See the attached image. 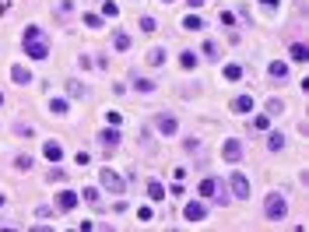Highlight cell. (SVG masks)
I'll return each instance as SVG.
<instances>
[{
  "label": "cell",
  "instance_id": "obj_1",
  "mask_svg": "<svg viewBox=\"0 0 309 232\" xmlns=\"http://www.w3.org/2000/svg\"><path fill=\"white\" fill-rule=\"evenodd\" d=\"M264 211H267V218H271V222H281V218L288 215V201H285L281 194H267V201H264Z\"/></svg>",
  "mask_w": 309,
  "mask_h": 232
},
{
  "label": "cell",
  "instance_id": "obj_2",
  "mask_svg": "<svg viewBox=\"0 0 309 232\" xmlns=\"http://www.w3.org/2000/svg\"><path fill=\"white\" fill-rule=\"evenodd\" d=\"M25 53H28L32 60H46V57H49V46L42 42V35H35V39H25Z\"/></svg>",
  "mask_w": 309,
  "mask_h": 232
},
{
  "label": "cell",
  "instance_id": "obj_3",
  "mask_svg": "<svg viewBox=\"0 0 309 232\" xmlns=\"http://www.w3.org/2000/svg\"><path fill=\"white\" fill-rule=\"evenodd\" d=\"M98 179H102V187H106L109 194H123V179H120V176H116V172H113L109 165H106V169L98 172Z\"/></svg>",
  "mask_w": 309,
  "mask_h": 232
},
{
  "label": "cell",
  "instance_id": "obj_4",
  "mask_svg": "<svg viewBox=\"0 0 309 232\" xmlns=\"http://www.w3.org/2000/svg\"><path fill=\"white\" fill-rule=\"evenodd\" d=\"M222 155H225V162H239V158H242V145H239L235 137H229V141L222 145Z\"/></svg>",
  "mask_w": 309,
  "mask_h": 232
},
{
  "label": "cell",
  "instance_id": "obj_5",
  "mask_svg": "<svg viewBox=\"0 0 309 232\" xmlns=\"http://www.w3.org/2000/svg\"><path fill=\"white\" fill-rule=\"evenodd\" d=\"M232 190H235V197H249V179L242 176V172H232Z\"/></svg>",
  "mask_w": 309,
  "mask_h": 232
},
{
  "label": "cell",
  "instance_id": "obj_6",
  "mask_svg": "<svg viewBox=\"0 0 309 232\" xmlns=\"http://www.w3.org/2000/svg\"><path fill=\"white\" fill-rule=\"evenodd\" d=\"M154 127H158V130H162V134H165V137H172V134H176V127H179V123H176V116H165V113H162V116H158V120H154Z\"/></svg>",
  "mask_w": 309,
  "mask_h": 232
},
{
  "label": "cell",
  "instance_id": "obj_7",
  "mask_svg": "<svg viewBox=\"0 0 309 232\" xmlns=\"http://www.w3.org/2000/svg\"><path fill=\"white\" fill-rule=\"evenodd\" d=\"M183 215H186V222H200L208 211H204V204H200V201H190V204L183 208Z\"/></svg>",
  "mask_w": 309,
  "mask_h": 232
},
{
  "label": "cell",
  "instance_id": "obj_8",
  "mask_svg": "<svg viewBox=\"0 0 309 232\" xmlns=\"http://www.w3.org/2000/svg\"><path fill=\"white\" fill-rule=\"evenodd\" d=\"M11 77H14V84H28V81H32V71L21 67V64H14V67H11Z\"/></svg>",
  "mask_w": 309,
  "mask_h": 232
},
{
  "label": "cell",
  "instance_id": "obj_9",
  "mask_svg": "<svg viewBox=\"0 0 309 232\" xmlns=\"http://www.w3.org/2000/svg\"><path fill=\"white\" fill-rule=\"evenodd\" d=\"M42 155H46L49 162H60V158H64V148H60V141H46V148H42Z\"/></svg>",
  "mask_w": 309,
  "mask_h": 232
},
{
  "label": "cell",
  "instance_id": "obj_10",
  "mask_svg": "<svg viewBox=\"0 0 309 232\" xmlns=\"http://www.w3.org/2000/svg\"><path fill=\"white\" fill-rule=\"evenodd\" d=\"M253 109V95H239V99H232V113H249Z\"/></svg>",
  "mask_w": 309,
  "mask_h": 232
},
{
  "label": "cell",
  "instance_id": "obj_11",
  "mask_svg": "<svg viewBox=\"0 0 309 232\" xmlns=\"http://www.w3.org/2000/svg\"><path fill=\"white\" fill-rule=\"evenodd\" d=\"M98 141H102V145L113 152V148L120 145V130H116V127H113V130H102V134H98Z\"/></svg>",
  "mask_w": 309,
  "mask_h": 232
},
{
  "label": "cell",
  "instance_id": "obj_12",
  "mask_svg": "<svg viewBox=\"0 0 309 232\" xmlns=\"http://www.w3.org/2000/svg\"><path fill=\"white\" fill-rule=\"evenodd\" d=\"M77 208V194L74 190H64V194H60V211H74Z\"/></svg>",
  "mask_w": 309,
  "mask_h": 232
},
{
  "label": "cell",
  "instance_id": "obj_13",
  "mask_svg": "<svg viewBox=\"0 0 309 232\" xmlns=\"http://www.w3.org/2000/svg\"><path fill=\"white\" fill-rule=\"evenodd\" d=\"M148 197H151V201H165V187H162L158 179H151V183H148Z\"/></svg>",
  "mask_w": 309,
  "mask_h": 232
},
{
  "label": "cell",
  "instance_id": "obj_14",
  "mask_svg": "<svg viewBox=\"0 0 309 232\" xmlns=\"http://www.w3.org/2000/svg\"><path fill=\"white\" fill-rule=\"evenodd\" d=\"M183 28H190V32H200V28H204V21H200L197 14H186V18H183Z\"/></svg>",
  "mask_w": 309,
  "mask_h": 232
},
{
  "label": "cell",
  "instance_id": "obj_15",
  "mask_svg": "<svg viewBox=\"0 0 309 232\" xmlns=\"http://www.w3.org/2000/svg\"><path fill=\"white\" fill-rule=\"evenodd\" d=\"M200 194H204V197H215V194H218V179H204V183H200Z\"/></svg>",
  "mask_w": 309,
  "mask_h": 232
},
{
  "label": "cell",
  "instance_id": "obj_16",
  "mask_svg": "<svg viewBox=\"0 0 309 232\" xmlns=\"http://www.w3.org/2000/svg\"><path fill=\"white\" fill-rule=\"evenodd\" d=\"M239 77H242V67H239V64H229V67H225V81H239Z\"/></svg>",
  "mask_w": 309,
  "mask_h": 232
},
{
  "label": "cell",
  "instance_id": "obj_17",
  "mask_svg": "<svg viewBox=\"0 0 309 232\" xmlns=\"http://www.w3.org/2000/svg\"><path fill=\"white\" fill-rule=\"evenodd\" d=\"M285 74H288V64L274 60V64H271V77H285Z\"/></svg>",
  "mask_w": 309,
  "mask_h": 232
},
{
  "label": "cell",
  "instance_id": "obj_18",
  "mask_svg": "<svg viewBox=\"0 0 309 232\" xmlns=\"http://www.w3.org/2000/svg\"><path fill=\"white\" fill-rule=\"evenodd\" d=\"M148 64H151V67L165 64V50H151V53H148Z\"/></svg>",
  "mask_w": 309,
  "mask_h": 232
},
{
  "label": "cell",
  "instance_id": "obj_19",
  "mask_svg": "<svg viewBox=\"0 0 309 232\" xmlns=\"http://www.w3.org/2000/svg\"><path fill=\"white\" fill-rule=\"evenodd\" d=\"M306 57H309V50L302 42H295V46H292V60H306Z\"/></svg>",
  "mask_w": 309,
  "mask_h": 232
},
{
  "label": "cell",
  "instance_id": "obj_20",
  "mask_svg": "<svg viewBox=\"0 0 309 232\" xmlns=\"http://www.w3.org/2000/svg\"><path fill=\"white\" fill-rule=\"evenodd\" d=\"M102 14H106V18H116V14H120V7H116L113 0H106V4H102Z\"/></svg>",
  "mask_w": 309,
  "mask_h": 232
},
{
  "label": "cell",
  "instance_id": "obj_21",
  "mask_svg": "<svg viewBox=\"0 0 309 232\" xmlns=\"http://www.w3.org/2000/svg\"><path fill=\"white\" fill-rule=\"evenodd\" d=\"M179 64H183L186 71H193V67H197V57H193V53H183V57H179Z\"/></svg>",
  "mask_w": 309,
  "mask_h": 232
},
{
  "label": "cell",
  "instance_id": "obj_22",
  "mask_svg": "<svg viewBox=\"0 0 309 232\" xmlns=\"http://www.w3.org/2000/svg\"><path fill=\"white\" fill-rule=\"evenodd\" d=\"M49 109H53L57 116H64V113H67V102H64V99H53V102H49Z\"/></svg>",
  "mask_w": 309,
  "mask_h": 232
},
{
  "label": "cell",
  "instance_id": "obj_23",
  "mask_svg": "<svg viewBox=\"0 0 309 232\" xmlns=\"http://www.w3.org/2000/svg\"><path fill=\"white\" fill-rule=\"evenodd\" d=\"M267 145H271V152H281V148H285V137H281V134H271Z\"/></svg>",
  "mask_w": 309,
  "mask_h": 232
},
{
  "label": "cell",
  "instance_id": "obj_24",
  "mask_svg": "<svg viewBox=\"0 0 309 232\" xmlns=\"http://www.w3.org/2000/svg\"><path fill=\"white\" fill-rule=\"evenodd\" d=\"M84 201H88V204H95V208H98V201H102V197H98V190H95V187H88V190H84Z\"/></svg>",
  "mask_w": 309,
  "mask_h": 232
},
{
  "label": "cell",
  "instance_id": "obj_25",
  "mask_svg": "<svg viewBox=\"0 0 309 232\" xmlns=\"http://www.w3.org/2000/svg\"><path fill=\"white\" fill-rule=\"evenodd\" d=\"M134 84H137V88H141V91H154V81H151V77H137V81H134Z\"/></svg>",
  "mask_w": 309,
  "mask_h": 232
},
{
  "label": "cell",
  "instance_id": "obj_26",
  "mask_svg": "<svg viewBox=\"0 0 309 232\" xmlns=\"http://www.w3.org/2000/svg\"><path fill=\"white\" fill-rule=\"evenodd\" d=\"M84 25H88V28H102V18H98V14H84Z\"/></svg>",
  "mask_w": 309,
  "mask_h": 232
},
{
  "label": "cell",
  "instance_id": "obj_27",
  "mask_svg": "<svg viewBox=\"0 0 309 232\" xmlns=\"http://www.w3.org/2000/svg\"><path fill=\"white\" fill-rule=\"evenodd\" d=\"M67 95H84V88H81V84H77V81H67Z\"/></svg>",
  "mask_w": 309,
  "mask_h": 232
},
{
  "label": "cell",
  "instance_id": "obj_28",
  "mask_svg": "<svg viewBox=\"0 0 309 232\" xmlns=\"http://www.w3.org/2000/svg\"><path fill=\"white\" fill-rule=\"evenodd\" d=\"M116 50H130V35L120 32V35H116Z\"/></svg>",
  "mask_w": 309,
  "mask_h": 232
},
{
  "label": "cell",
  "instance_id": "obj_29",
  "mask_svg": "<svg viewBox=\"0 0 309 232\" xmlns=\"http://www.w3.org/2000/svg\"><path fill=\"white\" fill-rule=\"evenodd\" d=\"M200 53H204V57H211V60H215V57H218V46H215V42H204V50H200Z\"/></svg>",
  "mask_w": 309,
  "mask_h": 232
},
{
  "label": "cell",
  "instance_id": "obj_30",
  "mask_svg": "<svg viewBox=\"0 0 309 232\" xmlns=\"http://www.w3.org/2000/svg\"><path fill=\"white\" fill-rule=\"evenodd\" d=\"M281 109H285L281 99H271V102H267V113H281Z\"/></svg>",
  "mask_w": 309,
  "mask_h": 232
},
{
  "label": "cell",
  "instance_id": "obj_31",
  "mask_svg": "<svg viewBox=\"0 0 309 232\" xmlns=\"http://www.w3.org/2000/svg\"><path fill=\"white\" fill-rule=\"evenodd\" d=\"M14 134H18V137H32V127H25V123H18V127H14Z\"/></svg>",
  "mask_w": 309,
  "mask_h": 232
},
{
  "label": "cell",
  "instance_id": "obj_32",
  "mask_svg": "<svg viewBox=\"0 0 309 232\" xmlns=\"http://www.w3.org/2000/svg\"><path fill=\"white\" fill-rule=\"evenodd\" d=\"M141 28H144V32H154V28H158V21H154V18H144V21H141Z\"/></svg>",
  "mask_w": 309,
  "mask_h": 232
},
{
  "label": "cell",
  "instance_id": "obj_33",
  "mask_svg": "<svg viewBox=\"0 0 309 232\" xmlns=\"http://www.w3.org/2000/svg\"><path fill=\"white\" fill-rule=\"evenodd\" d=\"M35 35H42V32H39V25H28V28H25V39H35Z\"/></svg>",
  "mask_w": 309,
  "mask_h": 232
},
{
  "label": "cell",
  "instance_id": "obj_34",
  "mask_svg": "<svg viewBox=\"0 0 309 232\" xmlns=\"http://www.w3.org/2000/svg\"><path fill=\"white\" fill-rule=\"evenodd\" d=\"M106 123L109 127H120V113H106Z\"/></svg>",
  "mask_w": 309,
  "mask_h": 232
},
{
  "label": "cell",
  "instance_id": "obj_35",
  "mask_svg": "<svg viewBox=\"0 0 309 232\" xmlns=\"http://www.w3.org/2000/svg\"><path fill=\"white\" fill-rule=\"evenodd\" d=\"M14 165H18V169H32V158H28V155H21V158H18Z\"/></svg>",
  "mask_w": 309,
  "mask_h": 232
},
{
  "label": "cell",
  "instance_id": "obj_36",
  "mask_svg": "<svg viewBox=\"0 0 309 232\" xmlns=\"http://www.w3.org/2000/svg\"><path fill=\"white\" fill-rule=\"evenodd\" d=\"M260 4H264L267 11H274V7H278V0H260Z\"/></svg>",
  "mask_w": 309,
  "mask_h": 232
},
{
  "label": "cell",
  "instance_id": "obj_37",
  "mask_svg": "<svg viewBox=\"0 0 309 232\" xmlns=\"http://www.w3.org/2000/svg\"><path fill=\"white\" fill-rule=\"evenodd\" d=\"M186 4H190V7H200V4H204V0H186Z\"/></svg>",
  "mask_w": 309,
  "mask_h": 232
},
{
  "label": "cell",
  "instance_id": "obj_38",
  "mask_svg": "<svg viewBox=\"0 0 309 232\" xmlns=\"http://www.w3.org/2000/svg\"><path fill=\"white\" fill-rule=\"evenodd\" d=\"M0 208H4V194H0Z\"/></svg>",
  "mask_w": 309,
  "mask_h": 232
},
{
  "label": "cell",
  "instance_id": "obj_39",
  "mask_svg": "<svg viewBox=\"0 0 309 232\" xmlns=\"http://www.w3.org/2000/svg\"><path fill=\"white\" fill-rule=\"evenodd\" d=\"M0 106H4V91H0Z\"/></svg>",
  "mask_w": 309,
  "mask_h": 232
},
{
  "label": "cell",
  "instance_id": "obj_40",
  "mask_svg": "<svg viewBox=\"0 0 309 232\" xmlns=\"http://www.w3.org/2000/svg\"><path fill=\"white\" fill-rule=\"evenodd\" d=\"M162 4H172V0H162Z\"/></svg>",
  "mask_w": 309,
  "mask_h": 232
}]
</instances>
